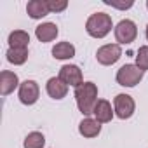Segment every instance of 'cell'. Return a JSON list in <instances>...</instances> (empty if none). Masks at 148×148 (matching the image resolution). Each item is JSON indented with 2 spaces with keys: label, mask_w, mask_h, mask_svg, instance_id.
I'll list each match as a JSON object with an SVG mask.
<instances>
[{
  "label": "cell",
  "mask_w": 148,
  "mask_h": 148,
  "mask_svg": "<svg viewBox=\"0 0 148 148\" xmlns=\"http://www.w3.org/2000/svg\"><path fill=\"white\" fill-rule=\"evenodd\" d=\"M44 145H45V136L42 132H38V131L30 132L23 141L25 148H44Z\"/></svg>",
  "instance_id": "obj_18"
},
{
  "label": "cell",
  "mask_w": 148,
  "mask_h": 148,
  "mask_svg": "<svg viewBox=\"0 0 148 148\" xmlns=\"http://www.w3.org/2000/svg\"><path fill=\"white\" fill-rule=\"evenodd\" d=\"M145 71L139 70L136 64H124L119 68L117 71V84L122 87H136L141 80H143Z\"/></svg>",
  "instance_id": "obj_3"
},
{
  "label": "cell",
  "mask_w": 148,
  "mask_h": 148,
  "mask_svg": "<svg viewBox=\"0 0 148 148\" xmlns=\"http://www.w3.org/2000/svg\"><path fill=\"white\" fill-rule=\"evenodd\" d=\"M146 9H148V0H146Z\"/></svg>",
  "instance_id": "obj_23"
},
{
  "label": "cell",
  "mask_w": 148,
  "mask_h": 148,
  "mask_svg": "<svg viewBox=\"0 0 148 148\" xmlns=\"http://www.w3.org/2000/svg\"><path fill=\"white\" fill-rule=\"evenodd\" d=\"M113 110H115V115L119 119L127 120L134 115L136 103H134L132 96H129V94H117L113 98Z\"/></svg>",
  "instance_id": "obj_6"
},
{
  "label": "cell",
  "mask_w": 148,
  "mask_h": 148,
  "mask_svg": "<svg viewBox=\"0 0 148 148\" xmlns=\"http://www.w3.org/2000/svg\"><path fill=\"white\" fill-rule=\"evenodd\" d=\"M122 58V47L119 44H105L98 49L96 59L103 66H112Z\"/></svg>",
  "instance_id": "obj_5"
},
{
  "label": "cell",
  "mask_w": 148,
  "mask_h": 148,
  "mask_svg": "<svg viewBox=\"0 0 148 148\" xmlns=\"http://www.w3.org/2000/svg\"><path fill=\"white\" fill-rule=\"evenodd\" d=\"M38 96H40V87L35 80H25L21 82L19 86V91H18V98L23 105L26 106H32L38 101Z\"/></svg>",
  "instance_id": "obj_8"
},
{
  "label": "cell",
  "mask_w": 148,
  "mask_h": 148,
  "mask_svg": "<svg viewBox=\"0 0 148 148\" xmlns=\"http://www.w3.org/2000/svg\"><path fill=\"white\" fill-rule=\"evenodd\" d=\"M115 40L119 45H127V44H132L138 37V28H136V23L131 21V19H122L117 26H115Z\"/></svg>",
  "instance_id": "obj_4"
},
{
  "label": "cell",
  "mask_w": 148,
  "mask_h": 148,
  "mask_svg": "<svg viewBox=\"0 0 148 148\" xmlns=\"http://www.w3.org/2000/svg\"><path fill=\"white\" fill-rule=\"evenodd\" d=\"M103 4H105V5H110V7H115V9H122V11L131 9V7L134 5L132 0H127V2H113V0H103Z\"/></svg>",
  "instance_id": "obj_21"
},
{
  "label": "cell",
  "mask_w": 148,
  "mask_h": 148,
  "mask_svg": "<svg viewBox=\"0 0 148 148\" xmlns=\"http://www.w3.org/2000/svg\"><path fill=\"white\" fill-rule=\"evenodd\" d=\"M92 115H94V119H96L99 124H108V122H112V119H113V115H115V110L112 108L110 101H106V99H98Z\"/></svg>",
  "instance_id": "obj_10"
},
{
  "label": "cell",
  "mask_w": 148,
  "mask_h": 148,
  "mask_svg": "<svg viewBox=\"0 0 148 148\" xmlns=\"http://www.w3.org/2000/svg\"><path fill=\"white\" fill-rule=\"evenodd\" d=\"M26 12L32 19H42L47 14H51L47 0H30L26 5Z\"/></svg>",
  "instance_id": "obj_12"
},
{
  "label": "cell",
  "mask_w": 148,
  "mask_h": 148,
  "mask_svg": "<svg viewBox=\"0 0 148 148\" xmlns=\"http://www.w3.org/2000/svg\"><path fill=\"white\" fill-rule=\"evenodd\" d=\"M19 86H21L19 79H18V75H16L14 71L4 70L2 73H0V94H2V96H9Z\"/></svg>",
  "instance_id": "obj_9"
},
{
  "label": "cell",
  "mask_w": 148,
  "mask_h": 148,
  "mask_svg": "<svg viewBox=\"0 0 148 148\" xmlns=\"http://www.w3.org/2000/svg\"><path fill=\"white\" fill-rule=\"evenodd\" d=\"M45 91L52 99H63L68 94V86L59 77H51L45 84Z\"/></svg>",
  "instance_id": "obj_11"
},
{
  "label": "cell",
  "mask_w": 148,
  "mask_h": 148,
  "mask_svg": "<svg viewBox=\"0 0 148 148\" xmlns=\"http://www.w3.org/2000/svg\"><path fill=\"white\" fill-rule=\"evenodd\" d=\"M68 87H79L84 84V77H82V70L77 64H64L59 68V75H58Z\"/></svg>",
  "instance_id": "obj_7"
},
{
  "label": "cell",
  "mask_w": 148,
  "mask_h": 148,
  "mask_svg": "<svg viewBox=\"0 0 148 148\" xmlns=\"http://www.w3.org/2000/svg\"><path fill=\"white\" fill-rule=\"evenodd\" d=\"M136 66L143 71L148 70V45H143L138 49V54H136Z\"/></svg>",
  "instance_id": "obj_19"
},
{
  "label": "cell",
  "mask_w": 148,
  "mask_h": 148,
  "mask_svg": "<svg viewBox=\"0 0 148 148\" xmlns=\"http://www.w3.org/2000/svg\"><path fill=\"white\" fill-rule=\"evenodd\" d=\"M113 28L112 18L106 12H94L86 21V32L92 38H105Z\"/></svg>",
  "instance_id": "obj_2"
},
{
  "label": "cell",
  "mask_w": 148,
  "mask_h": 148,
  "mask_svg": "<svg viewBox=\"0 0 148 148\" xmlns=\"http://www.w3.org/2000/svg\"><path fill=\"white\" fill-rule=\"evenodd\" d=\"M9 49H28L30 44V35L25 30H14L9 33Z\"/></svg>",
  "instance_id": "obj_15"
},
{
  "label": "cell",
  "mask_w": 148,
  "mask_h": 148,
  "mask_svg": "<svg viewBox=\"0 0 148 148\" xmlns=\"http://www.w3.org/2000/svg\"><path fill=\"white\" fill-rule=\"evenodd\" d=\"M75 101L82 115L89 117L98 103V86L94 82H84L75 89Z\"/></svg>",
  "instance_id": "obj_1"
},
{
  "label": "cell",
  "mask_w": 148,
  "mask_h": 148,
  "mask_svg": "<svg viewBox=\"0 0 148 148\" xmlns=\"http://www.w3.org/2000/svg\"><path fill=\"white\" fill-rule=\"evenodd\" d=\"M47 4H49V11L51 12H63L66 7H68V2L66 0H47Z\"/></svg>",
  "instance_id": "obj_20"
},
{
  "label": "cell",
  "mask_w": 148,
  "mask_h": 148,
  "mask_svg": "<svg viewBox=\"0 0 148 148\" xmlns=\"http://www.w3.org/2000/svg\"><path fill=\"white\" fill-rule=\"evenodd\" d=\"M7 61L14 66H19V64H25L26 59H28V49H9L7 51Z\"/></svg>",
  "instance_id": "obj_17"
},
{
  "label": "cell",
  "mask_w": 148,
  "mask_h": 148,
  "mask_svg": "<svg viewBox=\"0 0 148 148\" xmlns=\"http://www.w3.org/2000/svg\"><path fill=\"white\" fill-rule=\"evenodd\" d=\"M145 35H146V40H148V26H146V32H145Z\"/></svg>",
  "instance_id": "obj_22"
},
{
  "label": "cell",
  "mask_w": 148,
  "mask_h": 148,
  "mask_svg": "<svg viewBox=\"0 0 148 148\" xmlns=\"http://www.w3.org/2000/svg\"><path fill=\"white\" fill-rule=\"evenodd\" d=\"M58 33H59V30H58V26L54 23H42V25H38L35 28V37L44 44L52 42L58 37Z\"/></svg>",
  "instance_id": "obj_13"
},
{
  "label": "cell",
  "mask_w": 148,
  "mask_h": 148,
  "mask_svg": "<svg viewBox=\"0 0 148 148\" xmlns=\"http://www.w3.org/2000/svg\"><path fill=\"white\" fill-rule=\"evenodd\" d=\"M52 56L56 59H71L75 56V47H73L70 42H58L52 47Z\"/></svg>",
  "instance_id": "obj_16"
},
{
  "label": "cell",
  "mask_w": 148,
  "mask_h": 148,
  "mask_svg": "<svg viewBox=\"0 0 148 148\" xmlns=\"http://www.w3.org/2000/svg\"><path fill=\"white\" fill-rule=\"evenodd\" d=\"M79 132H80V136H84V138H96V136L101 132V124H99L96 119L86 117V119L79 124Z\"/></svg>",
  "instance_id": "obj_14"
}]
</instances>
